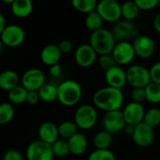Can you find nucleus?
<instances>
[{
	"instance_id": "7c9ffc66",
	"label": "nucleus",
	"mask_w": 160,
	"mask_h": 160,
	"mask_svg": "<svg viewBox=\"0 0 160 160\" xmlns=\"http://www.w3.org/2000/svg\"><path fill=\"white\" fill-rule=\"evenodd\" d=\"M143 123L152 128H155L160 125V110L158 108H151L145 111Z\"/></svg>"
},
{
	"instance_id": "a878e982",
	"label": "nucleus",
	"mask_w": 160,
	"mask_h": 160,
	"mask_svg": "<svg viewBox=\"0 0 160 160\" xmlns=\"http://www.w3.org/2000/svg\"><path fill=\"white\" fill-rule=\"evenodd\" d=\"M78 127L74 121H64L58 126V133L64 140H68L78 133Z\"/></svg>"
},
{
	"instance_id": "ea45409f",
	"label": "nucleus",
	"mask_w": 160,
	"mask_h": 160,
	"mask_svg": "<svg viewBox=\"0 0 160 160\" xmlns=\"http://www.w3.org/2000/svg\"><path fill=\"white\" fill-rule=\"evenodd\" d=\"M58 48L61 52L62 54H68L69 52H72L73 50V44L70 40H68V39H64L62 41L59 42L58 44Z\"/></svg>"
},
{
	"instance_id": "ddd939ff",
	"label": "nucleus",
	"mask_w": 160,
	"mask_h": 160,
	"mask_svg": "<svg viewBox=\"0 0 160 160\" xmlns=\"http://www.w3.org/2000/svg\"><path fill=\"white\" fill-rule=\"evenodd\" d=\"M131 138L136 145L140 147H148L152 145L155 141V130L142 122L134 128Z\"/></svg>"
},
{
	"instance_id": "c9c22d12",
	"label": "nucleus",
	"mask_w": 160,
	"mask_h": 160,
	"mask_svg": "<svg viewBox=\"0 0 160 160\" xmlns=\"http://www.w3.org/2000/svg\"><path fill=\"white\" fill-rule=\"evenodd\" d=\"M136 5L140 10H152L159 5L158 0H135Z\"/></svg>"
},
{
	"instance_id": "a211bd4d",
	"label": "nucleus",
	"mask_w": 160,
	"mask_h": 160,
	"mask_svg": "<svg viewBox=\"0 0 160 160\" xmlns=\"http://www.w3.org/2000/svg\"><path fill=\"white\" fill-rule=\"evenodd\" d=\"M62 53L56 44H48L40 52V60L41 62L48 66L52 67L59 64Z\"/></svg>"
},
{
	"instance_id": "a19ab883",
	"label": "nucleus",
	"mask_w": 160,
	"mask_h": 160,
	"mask_svg": "<svg viewBox=\"0 0 160 160\" xmlns=\"http://www.w3.org/2000/svg\"><path fill=\"white\" fill-rule=\"evenodd\" d=\"M39 96L38 91H28L26 96V102L30 105H36L39 101Z\"/></svg>"
},
{
	"instance_id": "7ed1b4c3",
	"label": "nucleus",
	"mask_w": 160,
	"mask_h": 160,
	"mask_svg": "<svg viewBox=\"0 0 160 160\" xmlns=\"http://www.w3.org/2000/svg\"><path fill=\"white\" fill-rule=\"evenodd\" d=\"M116 43L112 31L103 27L98 31L92 32L89 38V45L98 55L112 53Z\"/></svg>"
},
{
	"instance_id": "f8f14e48",
	"label": "nucleus",
	"mask_w": 160,
	"mask_h": 160,
	"mask_svg": "<svg viewBox=\"0 0 160 160\" xmlns=\"http://www.w3.org/2000/svg\"><path fill=\"white\" fill-rule=\"evenodd\" d=\"M132 45L136 56H139L140 58L148 59L152 57L156 52V43L154 39L146 35H139L136 37L132 41Z\"/></svg>"
},
{
	"instance_id": "4468645a",
	"label": "nucleus",
	"mask_w": 160,
	"mask_h": 160,
	"mask_svg": "<svg viewBox=\"0 0 160 160\" xmlns=\"http://www.w3.org/2000/svg\"><path fill=\"white\" fill-rule=\"evenodd\" d=\"M45 83V75L38 68H29L22 77V86L27 91H38Z\"/></svg>"
},
{
	"instance_id": "39448f33",
	"label": "nucleus",
	"mask_w": 160,
	"mask_h": 160,
	"mask_svg": "<svg viewBox=\"0 0 160 160\" xmlns=\"http://www.w3.org/2000/svg\"><path fill=\"white\" fill-rule=\"evenodd\" d=\"M127 83L132 88H145L150 82V73L142 65H133L126 70Z\"/></svg>"
},
{
	"instance_id": "de8ad7c7",
	"label": "nucleus",
	"mask_w": 160,
	"mask_h": 160,
	"mask_svg": "<svg viewBox=\"0 0 160 160\" xmlns=\"http://www.w3.org/2000/svg\"><path fill=\"white\" fill-rule=\"evenodd\" d=\"M158 56H159V60H160V52H159V54H158ZM160 62V61H159Z\"/></svg>"
},
{
	"instance_id": "58836bf2",
	"label": "nucleus",
	"mask_w": 160,
	"mask_h": 160,
	"mask_svg": "<svg viewBox=\"0 0 160 160\" xmlns=\"http://www.w3.org/2000/svg\"><path fill=\"white\" fill-rule=\"evenodd\" d=\"M2 160H23V157L18 150L10 149L4 154Z\"/></svg>"
},
{
	"instance_id": "6ab92c4d",
	"label": "nucleus",
	"mask_w": 160,
	"mask_h": 160,
	"mask_svg": "<svg viewBox=\"0 0 160 160\" xmlns=\"http://www.w3.org/2000/svg\"><path fill=\"white\" fill-rule=\"evenodd\" d=\"M38 136L40 141L52 145L59 137L58 127L52 122H44L38 128Z\"/></svg>"
},
{
	"instance_id": "393cba45",
	"label": "nucleus",
	"mask_w": 160,
	"mask_h": 160,
	"mask_svg": "<svg viewBox=\"0 0 160 160\" xmlns=\"http://www.w3.org/2000/svg\"><path fill=\"white\" fill-rule=\"evenodd\" d=\"M39 99L44 102H52L57 99V86L52 83H44L38 91Z\"/></svg>"
},
{
	"instance_id": "2eb2a0df",
	"label": "nucleus",
	"mask_w": 160,
	"mask_h": 160,
	"mask_svg": "<svg viewBox=\"0 0 160 160\" xmlns=\"http://www.w3.org/2000/svg\"><path fill=\"white\" fill-rule=\"evenodd\" d=\"M122 112L127 125L136 127L143 122L145 110L142 104H139L131 101L125 106Z\"/></svg>"
},
{
	"instance_id": "79ce46f5",
	"label": "nucleus",
	"mask_w": 160,
	"mask_h": 160,
	"mask_svg": "<svg viewBox=\"0 0 160 160\" xmlns=\"http://www.w3.org/2000/svg\"><path fill=\"white\" fill-rule=\"evenodd\" d=\"M49 72H50V74H51L52 77H55V78L60 77V75H61V73H62V69H61L60 65L58 64V65H55V66L51 67L50 69H49Z\"/></svg>"
},
{
	"instance_id": "f704fd0d",
	"label": "nucleus",
	"mask_w": 160,
	"mask_h": 160,
	"mask_svg": "<svg viewBox=\"0 0 160 160\" xmlns=\"http://www.w3.org/2000/svg\"><path fill=\"white\" fill-rule=\"evenodd\" d=\"M98 65L100 66V68L104 71H107V70L112 68L113 67L117 66L113 56L112 55V53L99 55V57H98Z\"/></svg>"
},
{
	"instance_id": "aec40b11",
	"label": "nucleus",
	"mask_w": 160,
	"mask_h": 160,
	"mask_svg": "<svg viewBox=\"0 0 160 160\" xmlns=\"http://www.w3.org/2000/svg\"><path fill=\"white\" fill-rule=\"evenodd\" d=\"M69 152L74 156H82L83 155L88 148V141L85 135L82 133H76L70 139L68 140Z\"/></svg>"
},
{
	"instance_id": "cd10ccee",
	"label": "nucleus",
	"mask_w": 160,
	"mask_h": 160,
	"mask_svg": "<svg viewBox=\"0 0 160 160\" xmlns=\"http://www.w3.org/2000/svg\"><path fill=\"white\" fill-rule=\"evenodd\" d=\"M103 19L100 17V15L97 12V10L89 13L85 17V26L86 28L92 33L95 31H98L102 28L103 25Z\"/></svg>"
},
{
	"instance_id": "f257e3e1",
	"label": "nucleus",
	"mask_w": 160,
	"mask_h": 160,
	"mask_svg": "<svg viewBox=\"0 0 160 160\" xmlns=\"http://www.w3.org/2000/svg\"><path fill=\"white\" fill-rule=\"evenodd\" d=\"M93 103L96 108L106 112L119 111L124 104V94L120 89L105 86L95 92Z\"/></svg>"
},
{
	"instance_id": "37998d69",
	"label": "nucleus",
	"mask_w": 160,
	"mask_h": 160,
	"mask_svg": "<svg viewBox=\"0 0 160 160\" xmlns=\"http://www.w3.org/2000/svg\"><path fill=\"white\" fill-rule=\"evenodd\" d=\"M153 25H154L155 30L160 35V12L155 16L154 21H153Z\"/></svg>"
},
{
	"instance_id": "412c9836",
	"label": "nucleus",
	"mask_w": 160,
	"mask_h": 160,
	"mask_svg": "<svg viewBox=\"0 0 160 160\" xmlns=\"http://www.w3.org/2000/svg\"><path fill=\"white\" fill-rule=\"evenodd\" d=\"M19 75L11 69L4 70L0 73V89L9 92L19 85Z\"/></svg>"
},
{
	"instance_id": "49530a36",
	"label": "nucleus",
	"mask_w": 160,
	"mask_h": 160,
	"mask_svg": "<svg viewBox=\"0 0 160 160\" xmlns=\"http://www.w3.org/2000/svg\"><path fill=\"white\" fill-rule=\"evenodd\" d=\"M3 49H4V44H3V42H2V40H1V38H0V54L2 53V52H3Z\"/></svg>"
},
{
	"instance_id": "f3484780",
	"label": "nucleus",
	"mask_w": 160,
	"mask_h": 160,
	"mask_svg": "<svg viewBox=\"0 0 160 160\" xmlns=\"http://www.w3.org/2000/svg\"><path fill=\"white\" fill-rule=\"evenodd\" d=\"M105 81L107 82V86L122 90V88L127 84L126 70H124L120 66H115L105 71Z\"/></svg>"
},
{
	"instance_id": "20e7f679",
	"label": "nucleus",
	"mask_w": 160,
	"mask_h": 160,
	"mask_svg": "<svg viewBox=\"0 0 160 160\" xmlns=\"http://www.w3.org/2000/svg\"><path fill=\"white\" fill-rule=\"evenodd\" d=\"M98 111L95 106L83 104L79 106L74 113V122L78 128L89 130L93 128L98 122Z\"/></svg>"
},
{
	"instance_id": "4c0bfd02",
	"label": "nucleus",
	"mask_w": 160,
	"mask_h": 160,
	"mask_svg": "<svg viewBox=\"0 0 160 160\" xmlns=\"http://www.w3.org/2000/svg\"><path fill=\"white\" fill-rule=\"evenodd\" d=\"M150 79L152 82L160 84V62L154 64L149 69Z\"/></svg>"
},
{
	"instance_id": "9d476101",
	"label": "nucleus",
	"mask_w": 160,
	"mask_h": 160,
	"mask_svg": "<svg viewBox=\"0 0 160 160\" xmlns=\"http://www.w3.org/2000/svg\"><path fill=\"white\" fill-rule=\"evenodd\" d=\"M112 55L113 56L117 66H126L134 60L136 53L130 41H123L116 43L112 52Z\"/></svg>"
},
{
	"instance_id": "e433bc0d",
	"label": "nucleus",
	"mask_w": 160,
	"mask_h": 160,
	"mask_svg": "<svg viewBox=\"0 0 160 160\" xmlns=\"http://www.w3.org/2000/svg\"><path fill=\"white\" fill-rule=\"evenodd\" d=\"M131 99L132 102L142 104L146 100L145 88H133L131 91Z\"/></svg>"
},
{
	"instance_id": "2f4dec72",
	"label": "nucleus",
	"mask_w": 160,
	"mask_h": 160,
	"mask_svg": "<svg viewBox=\"0 0 160 160\" xmlns=\"http://www.w3.org/2000/svg\"><path fill=\"white\" fill-rule=\"evenodd\" d=\"M146 100L153 104H160V84L150 82L145 87Z\"/></svg>"
},
{
	"instance_id": "0eeeda50",
	"label": "nucleus",
	"mask_w": 160,
	"mask_h": 160,
	"mask_svg": "<svg viewBox=\"0 0 160 160\" xmlns=\"http://www.w3.org/2000/svg\"><path fill=\"white\" fill-rule=\"evenodd\" d=\"M25 157L27 160H52L54 155L51 144L37 140L27 146Z\"/></svg>"
},
{
	"instance_id": "c756f323",
	"label": "nucleus",
	"mask_w": 160,
	"mask_h": 160,
	"mask_svg": "<svg viewBox=\"0 0 160 160\" xmlns=\"http://www.w3.org/2000/svg\"><path fill=\"white\" fill-rule=\"evenodd\" d=\"M28 91L22 85H18L8 92V99L12 105L22 104L26 102V96Z\"/></svg>"
},
{
	"instance_id": "c85d7f7f",
	"label": "nucleus",
	"mask_w": 160,
	"mask_h": 160,
	"mask_svg": "<svg viewBox=\"0 0 160 160\" xmlns=\"http://www.w3.org/2000/svg\"><path fill=\"white\" fill-rule=\"evenodd\" d=\"M15 110L10 102L0 103V126L8 124L14 117Z\"/></svg>"
},
{
	"instance_id": "bb28decb",
	"label": "nucleus",
	"mask_w": 160,
	"mask_h": 160,
	"mask_svg": "<svg viewBox=\"0 0 160 160\" xmlns=\"http://www.w3.org/2000/svg\"><path fill=\"white\" fill-rule=\"evenodd\" d=\"M71 4H72V7L77 11L87 15L97 9L98 1L96 0H73Z\"/></svg>"
},
{
	"instance_id": "09e8293b",
	"label": "nucleus",
	"mask_w": 160,
	"mask_h": 160,
	"mask_svg": "<svg viewBox=\"0 0 160 160\" xmlns=\"http://www.w3.org/2000/svg\"><path fill=\"white\" fill-rule=\"evenodd\" d=\"M158 6H160V1H159V5H158Z\"/></svg>"
},
{
	"instance_id": "f03ea898",
	"label": "nucleus",
	"mask_w": 160,
	"mask_h": 160,
	"mask_svg": "<svg viewBox=\"0 0 160 160\" xmlns=\"http://www.w3.org/2000/svg\"><path fill=\"white\" fill-rule=\"evenodd\" d=\"M82 96L80 83L74 80H66L57 86V100L66 107L77 105Z\"/></svg>"
},
{
	"instance_id": "72a5a7b5",
	"label": "nucleus",
	"mask_w": 160,
	"mask_h": 160,
	"mask_svg": "<svg viewBox=\"0 0 160 160\" xmlns=\"http://www.w3.org/2000/svg\"><path fill=\"white\" fill-rule=\"evenodd\" d=\"M87 160H116V157L110 149L95 150L89 155Z\"/></svg>"
},
{
	"instance_id": "473e14b6",
	"label": "nucleus",
	"mask_w": 160,
	"mask_h": 160,
	"mask_svg": "<svg viewBox=\"0 0 160 160\" xmlns=\"http://www.w3.org/2000/svg\"><path fill=\"white\" fill-rule=\"evenodd\" d=\"M52 152L54 157L57 158H65L67 157L68 154H70L69 152V147H68V142L67 140H57L52 145Z\"/></svg>"
},
{
	"instance_id": "9b49d317",
	"label": "nucleus",
	"mask_w": 160,
	"mask_h": 160,
	"mask_svg": "<svg viewBox=\"0 0 160 160\" xmlns=\"http://www.w3.org/2000/svg\"><path fill=\"white\" fill-rule=\"evenodd\" d=\"M126 126L127 124L123 115V112L121 110L109 112H106V114L104 115L103 118L104 130L112 135L118 134L124 131Z\"/></svg>"
},
{
	"instance_id": "dca6fc26",
	"label": "nucleus",
	"mask_w": 160,
	"mask_h": 160,
	"mask_svg": "<svg viewBox=\"0 0 160 160\" xmlns=\"http://www.w3.org/2000/svg\"><path fill=\"white\" fill-rule=\"evenodd\" d=\"M97 52L88 44L80 45L74 52V59L76 64L81 68H89L97 60Z\"/></svg>"
},
{
	"instance_id": "423d86ee",
	"label": "nucleus",
	"mask_w": 160,
	"mask_h": 160,
	"mask_svg": "<svg viewBox=\"0 0 160 160\" xmlns=\"http://www.w3.org/2000/svg\"><path fill=\"white\" fill-rule=\"evenodd\" d=\"M97 12L104 22H117L121 20V4L115 0H101L98 2Z\"/></svg>"
},
{
	"instance_id": "4be33fe9",
	"label": "nucleus",
	"mask_w": 160,
	"mask_h": 160,
	"mask_svg": "<svg viewBox=\"0 0 160 160\" xmlns=\"http://www.w3.org/2000/svg\"><path fill=\"white\" fill-rule=\"evenodd\" d=\"M13 15L17 18H26L33 10V3L31 0H14L10 5Z\"/></svg>"
},
{
	"instance_id": "a18cd8bd",
	"label": "nucleus",
	"mask_w": 160,
	"mask_h": 160,
	"mask_svg": "<svg viewBox=\"0 0 160 160\" xmlns=\"http://www.w3.org/2000/svg\"><path fill=\"white\" fill-rule=\"evenodd\" d=\"M134 128H135V127H133V126L127 125L126 128H125V129H124V131H125V133H126L128 136H132L133 131H134Z\"/></svg>"
},
{
	"instance_id": "6e6552de",
	"label": "nucleus",
	"mask_w": 160,
	"mask_h": 160,
	"mask_svg": "<svg viewBox=\"0 0 160 160\" xmlns=\"http://www.w3.org/2000/svg\"><path fill=\"white\" fill-rule=\"evenodd\" d=\"M0 38L8 48H16L22 44L25 38V33L22 26L18 24H8L0 35Z\"/></svg>"
},
{
	"instance_id": "5701e85b",
	"label": "nucleus",
	"mask_w": 160,
	"mask_h": 160,
	"mask_svg": "<svg viewBox=\"0 0 160 160\" xmlns=\"http://www.w3.org/2000/svg\"><path fill=\"white\" fill-rule=\"evenodd\" d=\"M112 142V135L105 130L98 132L93 139V144L96 150L110 149Z\"/></svg>"
},
{
	"instance_id": "b1692460",
	"label": "nucleus",
	"mask_w": 160,
	"mask_h": 160,
	"mask_svg": "<svg viewBox=\"0 0 160 160\" xmlns=\"http://www.w3.org/2000/svg\"><path fill=\"white\" fill-rule=\"evenodd\" d=\"M139 13L140 9L135 1H128L121 5V14L123 20L132 22L139 16Z\"/></svg>"
},
{
	"instance_id": "1a4fd4ad",
	"label": "nucleus",
	"mask_w": 160,
	"mask_h": 160,
	"mask_svg": "<svg viewBox=\"0 0 160 160\" xmlns=\"http://www.w3.org/2000/svg\"><path fill=\"white\" fill-rule=\"evenodd\" d=\"M112 33L116 42L129 41L130 39H134L140 35L133 22L126 20H120L115 22L112 27Z\"/></svg>"
},
{
	"instance_id": "c03bdc74",
	"label": "nucleus",
	"mask_w": 160,
	"mask_h": 160,
	"mask_svg": "<svg viewBox=\"0 0 160 160\" xmlns=\"http://www.w3.org/2000/svg\"><path fill=\"white\" fill-rule=\"evenodd\" d=\"M7 26L6 24V19H5V16L0 12V35L1 33L3 32V30L5 29V27Z\"/></svg>"
}]
</instances>
